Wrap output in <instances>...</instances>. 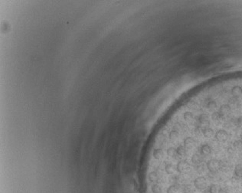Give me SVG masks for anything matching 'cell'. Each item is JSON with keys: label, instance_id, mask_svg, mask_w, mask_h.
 I'll list each match as a JSON object with an SVG mask.
<instances>
[{"label": "cell", "instance_id": "cell-1", "mask_svg": "<svg viewBox=\"0 0 242 193\" xmlns=\"http://www.w3.org/2000/svg\"><path fill=\"white\" fill-rule=\"evenodd\" d=\"M207 169L212 173H215L222 169V162L217 159H212L208 161Z\"/></svg>", "mask_w": 242, "mask_h": 193}, {"label": "cell", "instance_id": "cell-2", "mask_svg": "<svg viewBox=\"0 0 242 193\" xmlns=\"http://www.w3.org/2000/svg\"><path fill=\"white\" fill-rule=\"evenodd\" d=\"M175 167H176V172L179 173H185L189 171L191 166L190 164L186 160H180L175 165Z\"/></svg>", "mask_w": 242, "mask_h": 193}, {"label": "cell", "instance_id": "cell-3", "mask_svg": "<svg viewBox=\"0 0 242 193\" xmlns=\"http://www.w3.org/2000/svg\"><path fill=\"white\" fill-rule=\"evenodd\" d=\"M194 186L198 190H205L207 187V181L206 178L203 176H199L195 178L194 181Z\"/></svg>", "mask_w": 242, "mask_h": 193}, {"label": "cell", "instance_id": "cell-4", "mask_svg": "<svg viewBox=\"0 0 242 193\" xmlns=\"http://www.w3.org/2000/svg\"><path fill=\"white\" fill-rule=\"evenodd\" d=\"M198 126H201L202 129L208 127V126L210 124L209 117H208L207 114H202L201 115L198 116Z\"/></svg>", "mask_w": 242, "mask_h": 193}, {"label": "cell", "instance_id": "cell-5", "mask_svg": "<svg viewBox=\"0 0 242 193\" xmlns=\"http://www.w3.org/2000/svg\"><path fill=\"white\" fill-rule=\"evenodd\" d=\"M215 138L216 139L218 142L223 143V142L226 141L228 138V134L225 130H219L215 133Z\"/></svg>", "mask_w": 242, "mask_h": 193}, {"label": "cell", "instance_id": "cell-6", "mask_svg": "<svg viewBox=\"0 0 242 193\" xmlns=\"http://www.w3.org/2000/svg\"><path fill=\"white\" fill-rule=\"evenodd\" d=\"M164 170L167 175L172 176L176 173V167H175V165L172 163H166L164 166Z\"/></svg>", "mask_w": 242, "mask_h": 193}, {"label": "cell", "instance_id": "cell-7", "mask_svg": "<svg viewBox=\"0 0 242 193\" xmlns=\"http://www.w3.org/2000/svg\"><path fill=\"white\" fill-rule=\"evenodd\" d=\"M212 149L210 145L207 143L202 144L199 148V153L202 156H208L212 153Z\"/></svg>", "mask_w": 242, "mask_h": 193}, {"label": "cell", "instance_id": "cell-8", "mask_svg": "<svg viewBox=\"0 0 242 193\" xmlns=\"http://www.w3.org/2000/svg\"><path fill=\"white\" fill-rule=\"evenodd\" d=\"M231 110V108L230 105H228V104H223V105L220 106L218 112L224 117L225 116H227V114H229Z\"/></svg>", "mask_w": 242, "mask_h": 193}, {"label": "cell", "instance_id": "cell-9", "mask_svg": "<svg viewBox=\"0 0 242 193\" xmlns=\"http://www.w3.org/2000/svg\"><path fill=\"white\" fill-rule=\"evenodd\" d=\"M195 139L192 138V137H187L184 139V143H183V146H185L186 149H192L195 146Z\"/></svg>", "mask_w": 242, "mask_h": 193}, {"label": "cell", "instance_id": "cell-10", "mask_svg": "<svg viewBox=\"0 0 242 193\" xmlns=\"http://www.w3.org/2000/svg\"><path fill=\"white\" fill-rule=\"evenodd\" d=\"M222 188L218 185L212 184L209 187L205 189V193H220Z\"/></svg>", "mask_w": 242, "mask_h": 193}, {"label": "cell", "instance_id": "cell-11", "mask_svg": "<svg viewBox=\"0 0 242 193\" xmlns=\"http://www.w3.org/2000/svg\"><path fill=\"white\" fill-rule=\"evenodd\" d=\"M181 192V186L178 185H173L170 184L166 189V193H180Z\"/></svg>", "mask_w": 242, "mask_h": 193}, {"label": "cell", "instance_id": "cell-12", "mask_svg": "<svg viewBox=\"0 0 242 193\" xmlns=\"http://www.w3.org/2000/svg\"><path fill=\"white\" fill-rule=\"evenodd\" d=\"M203 156H202L201 154H197L195 153L192 157V163L194 164V166L195 165H198V164H201L203 163Z\"/></svg>", "mask_w": 242, "mask_h": 193}, {"label": "cell", "instance_id": "cell-13", "mask_svg": "<svg viewBox=\"0 0 242 193\" xmlns=\"http://www.w3.org/2000/svg\"><path fill=\"white\" fill-rule=\"evenodd\" d=\"M202 134L206 138H212V136H215V133L212 129L210 127H206V128L203 129Z\"/></svg>", "mask_w": 242, "mask_h": 193}, {"label": "cell", "instance_id": "cell-14", "mask_svg": "<svg viewBox=\"0 0 242 193\" xmlns=\"http://www.w3.org/2000/svg\"><path fill=\"white\" fill-rule=\"evenodd\" d=\"M175 149H176L177 156L182 157V156H185V155H186V153H187V149L185 148L184 146H179L177 148Z\"/></svg>", "mask_w": 242, "mask_h": 193}, {"label": "cell", "instance_id": "cell-15", "mask_svg": "<svg viewBox=\"0 0 242 193\" xmlns=\"http://www.w3.org/2000/svg\"><path fill=\"white\" fill-rule=\"evenodd\" d=\"M169 139H170V141L175 142V140H177L179 138V132L175 130H172L169 133Z\"/></svg>", "mask_w": 242, "mask_h": 193}, {"label": "cell", "instance_id": "cell-16", "mask_svg": "<svg viewBox=\"0 0 242 193\" xmlns=\"http://www.w3.org/2000/svg\"><path fill=\"white\" fill-rule=\"evenodd\" d=\"M231 94L235 97L241 96L242 95V87L240 86H234L231 89Z\"/></svg>", "mask_w": 242, "mask_h": 193}, {"label": "cell", "instance_id": "cell-17", "mask_svg": "<svg viewBox=\"0 0 242 193\" xmlns=\"http://www.w3.org/2000/svg\"><path fill=\"white\" fill-rule=\"evenodd\" d=\"M234 173H235V176L237 178H242V163L237 164L235 166Z\"/></svg>", "mask_w": 242, "mask_h": 193}, {"label": "cell", "instance_id": "cell-18", "mask_svg": "<svg viewBox=\"0 0 242 193\" xmlns=\"http://www.w3.org/2000/svg\"><path fill=\"white\" fill-rule=\"evenodd\" d=\"M166 154L170 158L175 159L177 157V153H176V149L174 147H169L166 149Z\"/></svg>", "mask_w": 242, "mask_h": 193}, {"label": "cell", "instance_id": "cell-19", "mask_svg": "<svg viewBox=\"0 0 242 193\" xmlns=\"http://www.w3.org/2000/svg\"><path fill=\"white\" fill-rule=\"evenodd\" d=\"M216 106H217V104H216L215 100L211 99L205 100V106H206V108H208V110L215 109Z\"/></svg>", "mask_w": 242, "mask_h": 193}, {"label": "cell", "instance_id": "cell-20", "mask_svg": "<svg viewBox=\"0 0 242 193\" xmlns=\"http://www.w3.org/2000/svg\"><path fill=\"white\" fill-rule=\"evenodd\" d=\"M181 191L182 192V193H193L194 192V189L193 187L191 185H184V186L181 188Z\"/></svg>", "mask_w": 242, "mask_h": 193}, {"label": "cell", "instance_id": "cell-21", "mask_svg": "<svg viewBox=\"0 0 242 193\" xmlns=\"http://www.w3.org/2000/svg\"><path fill=\"white\" fill-rule=\"evenodd\" d=\"M233 147H234L235 150H237V151H241V150H242V140H241V139L235 140V141L233 143Z\"/></svg>", "mask_w": 242, "mask_h": 193}, {"label": "cell", "instance_id": "cell-22", "mask_svg": "<svg viewBox=\"0 0 242 193\" xmlns=\"http://www.w3.org/2000/svg\"><path fill=\"white\" fill-rule=\"evenodd\" d=\"M183 118L186 121H190V120H192L194 119V114L192 112L186 111L183 114Z\"/></svg>", "mask_w": 242, "mask_h": 193}, {"label": "cell", "instance_id": "cell-23", "mask_svg": "<svg viewBox=\"0 0 242 193\" xmlns=\"http://www.w3.org/2000/svg\"><path fill=\"white\" fill-rule=\"evenodd\" d=\"M222 118H223V116L220 114V113L218 111L214 112V113L212 114V119L215 122H219L222 119Z\"/></svg>", "mask_w": 242, "mask_h": 193}, {"label": "cell", "instance_id": "cell-24", "mask_svg": "<svg viewBox=\"0 0 242 193\" xmlns=\"http://www.w3.org/2000/svg\"><path fill=\"white\" fill-rule=\"evenodd\" d=\"M195 169L198 173H202L205 170V165L203 163L198 164V165H195Z\"/></svg>", "mask_w": 242, "mask_h": 193}, {"label": "cell", "instance_id": "cell-25", "mask_svg": "<svg viewBox=\"0 0 242 193\" xmlns=\"http://www.w3.org/2000/svg\"><path fill=\"white\" fill-rule=\"evenodd\" d=\"M237 125L239 127L242 128V116H240L239 118L237 120Z\"/></svg>", "mask_w": 242, "mask_h": 193}, {"label": "cell", "instance_id": "cell-26", "mask_svg": "<svg viewBox=\"0 0 242 193\" xmlns=\"http://www.w3.org/2000/svg\"><path fill=\"white\" fill-rule=\"evenodd\" d=\"M220 193H228V192H227V190H225V189H223V188H222V190H221Z\"/></svg>", "mask_w": 242, "mask_h": 193}, {"label": "cell", "instance_id": "cell-27", "mask_svg": "<svg viewBox=\"0 0 242 193\" xmlns=\"http://www.w3.org/2000/svg\"><path fill=\"white\" fill-rule=\"evenodd\" d=\"M240 137H241V139H242V132H241V134H240Z\"/></svg>", "mask_w": 242, "mask_h": 193}]
</instances>
